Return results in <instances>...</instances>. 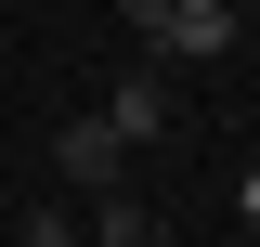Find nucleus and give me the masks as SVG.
<instances>
[{"label": "nucleus", "instance_id": "6", "mask_svg": "<svg viewBox=\"0 0 260 247\" xmlns=\"http://www.w3.org/2000/svg\"><path fill=\"white\" fill-rule=\"evenodd\" d=\"M117 26L143 39V52H156V26H169V0H117Z\"/></svg>", "mask_w": 260, "mask_h": 247}, {"label": "nucleus", "instance_id": "1", "mask_svg": "<svg viewBox=\"0 0 260 247\" xmlns=\"http://www.w3.org/2000/svg\"><path fill=\"white\" fill-rule=\"evenodd\" d=\"M104 130H117L130 156H156L169 130H182V78H169V65H117V78H104V104H91Z\"/></svg>", "mask_w": 260, "mask_h": 247}, {"label": "nucleus", "instance_id": "3", "mask_svg": "<svg viewBox=\"0 0 260 247\" xmlns=\"http://www.w3.org/2000/svg\"><path fill=\"white\" fill-rule=\"evenodd\" d=\"M52 169H65L78 195H117V182H130V143H117V130L91 117V104H78V117L52 130Z\"/></svg>", "mask_w": 260, "mask_h": 247}, {"label": "nucleus", "instance_id": "7", "mask_svg": "<svg viewBox=\"0 0 260 247\" xmlns=\"http://www.w3.org/2000/svg\"><path fill=\"white\" fill-rule=\"evenodd\" d=\"M234 221H247V234H260V169H234Z\"/></svg>", "mask_w": 260, "mask_h": 247}, {"label": "nucleus", "instance_id": "5", "mask_svg": "<svg viewBox=\"0 0 260 247\" xmlns=\"http://www.w3.org/2000/svg\"><path fill=\"white\" fill-rule=\"evenodd\" d=\"M0 247H78V208H65V195H39V208L13 221V234H0Z\"/></svg>", "mask_w": 260, "mask_h": 247}, {"label": "nucleus", "instance_id": "4", "mask_svg": "<svg viewBox=\"0 0 260 247\" xmlns=\"http://www.w3.org/2000/svg\"><path fill=\"white\" fill-rule=\"evenodd\" d=\"M156 234H169V221H156L143 195L117 182V195H91V234H78V247H156Z\"/></svg>", "mask_w": 260, "mask_h": 247}, {"label": "nucleus", "instance_id": "8", "mask_svg": "<svg viewBox=\"0 0 260 247\" xmlns=\"http://www.w3.org/2000/svg\"><path fill=\"white\" fill-rule=\"evenodd\" d=\"M156 247H182V234H156Z\"/></svg>", "mask_w": 260, "mask_h": 247}, {"label": "nucleus", "instance_id": "2", "mask_svg": "<svg viewBox=\"0 0 260 247\" xmlns=\"http://www.w3.org/2000/svg\"><path fill=\"white\" fill-rule=\"evenodd\" d=\"M221 52H247V0H169L143 65H221Z\"/></svg>", "mask_w": 260, "mask_h": 247}, {"label": "nucleus", "instance_id": "9", "mask_svg": "<svg viewBox=\"0 0 260 247\" xmlns=\"http://www.w3.org/2000/svg\"><path fill=\"white\" fill-rule=\"evenodd\" d=\"M247 52H260V26H247Z\"/></svg>", "mask_w": 260, "mask_h": 247}]
</instances>
